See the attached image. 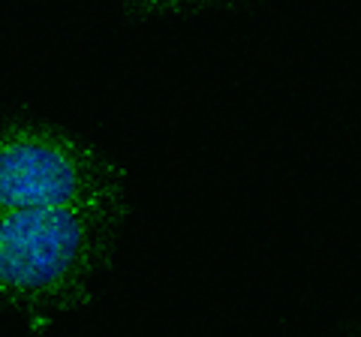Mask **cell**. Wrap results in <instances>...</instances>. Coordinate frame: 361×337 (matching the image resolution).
<instances>
[{"label": "cell", "mask_w": 361, "mask_h": 337, "mask_svg": "<svg viewBox=\"0 0 361 337\" xmlns=\"http://www.w3.org/2000/svg\"><path fill=\"white\" fill-rule=\"evenodd\" d=\"M115 211H0V301L63 305L97 274Z\"/></svg>", "instance_id": "obj_1"}, {"label": "cell", "mask_w": 361, "mask_h": 337, "mask_svg": "<svg viewBox=\"0 0 361 337\" xmlns=\"http://www.w3.org/2000/svg\"><path fill=\"white\" fill-rule=\"evenodd\" d=\"M109 163L66 133L0 123V211H115Z\"/></svg>", "instance_id": "obj_2"}]
</instances>
